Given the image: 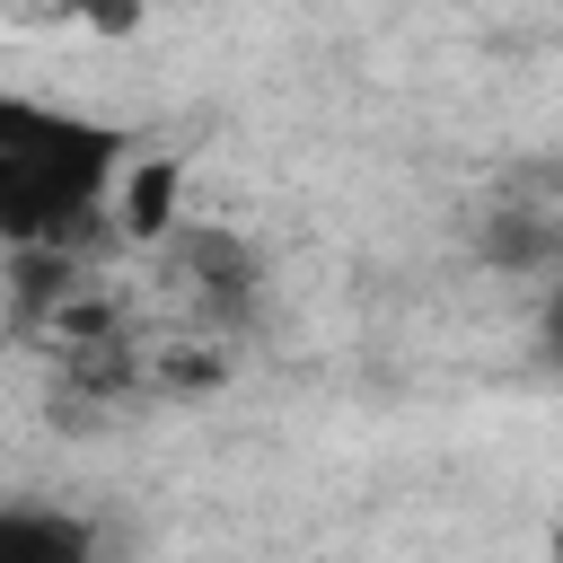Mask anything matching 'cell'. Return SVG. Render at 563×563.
Returning <instances> with one entry per match:
<instances>
[{
	"label": "cell",
	"mask_w": 563,
	"mask_h": 563,
	"mask_svg": "<svg viewBox=\"0 0 563 563\" xmlns=\"http://www.w3.org/2000/svg\"><path fill=\"white\" fill-rule=\"evenodd\" d=\"M123 176V132L44 97H0V246H70Z\"/></svg>",
	"instance_id": "6da1fadb"
},
{
	"label": "cell",
	"mask_w": 563,
	"mask_h": 563,
	"mask_svg": "<svg viewBox=\"0 0 563 563\" xmlns=\"http://www.w3.org/2000/svg\"><path fill=\"white\" fill-rule=\"evenodd\" d=\"M158 264H167V290L185 299L194 325L238 334V325L255 317V246H246L238 229H176V238L158 246Z\"/></svg>",
	"instance_id": "7a4b0ae2"
},
{
	"label": "cell",
	"mask_w": 563,
	"mask_h": 563,
	"mask_svg": "<svg viewBox=\"0 0 563 563\" xmlns=\"http://www.w3.org/2000/svg\"><path fill=\"white\" fill-rule=\"evenodd\" d=\"M0 563H97V519L70 501H0Z\"/></svg>",
	"instance_id": "3957f363"
},
{
	"label": "cell",
	"mask_w": 563,
	"mask_h": 563,
	"mask_svg": "<svg viewBox=\"0 0 563 563\" xmlns=\"http://www.w3.org/2000/svg\"><path fill=\"white\" fill-rule=\"evenodd\" d=\"M176 194H185V167L176 158H141L114 176V229L141 238V246H167L185 220H176Z\"/></svg>",
	"instance_id": "277c9868"
},
{
	"label": "cell",
	"mask_w": 563,
	"mask_h": 563,
	"mask_svg": "<svg viewBox=\"0 0 563 563\" xmlns=\"http://www.w3.org/2000/svg\"><path fill=\"white\" fill-rule=\"evenodd\" d=\"M484 246H493L501 264H537V255H545V229H537V220H501V229H484Z\"/></svg>",
	"instance_id": "5b68a950"
},
{
	"label": "cell",
	"mask_w": 563,
	"mask_h": 563,
	"mask_svg": "<svg viewBox=\"0 0 563 563\" xmlns=\"http://www.w3.org/2000/svg\"><path fill=\"white\" fill-rule=\"evenodd\" d=\"M545 334H554V352H563V282H554V299H545Z\"/></svg>",
	"instance_id": "8992f818"
}]
</instances>
